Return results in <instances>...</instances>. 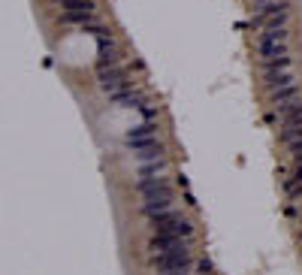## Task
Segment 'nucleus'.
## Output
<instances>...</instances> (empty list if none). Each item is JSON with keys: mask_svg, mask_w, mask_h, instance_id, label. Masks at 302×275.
Segmentation results:
<instances>
[{"mask_svg": "<svg viewBox=\"0 0 302 275\" xmlns=\"http://www.w3.org/2000/svg\"><path fill=\"white\" fill-rule=\"evenodd\" d=\"M148 224H151L154 233H163V236H179V239H190V236H193V224H190L182 212L154 218V221H148Z\"/></svg>", "mask_w": 302, "mask_h": 275, "instance_id": "f257e3e1", "label": "nucleus"}, {"mask_svg": "<svg viewBox=\"0 0 302 275\" xmlns=\"http://www.w3.org/2000/svg\"><path fill=\"white\" fill-rule=\"evenodd\" d=\"M151 263H154V269L190 263V245H185V248H172V251H157V254H151Z\"/></svg>", "mask_w": 302, "mask_h": 275, "instance_id": "f03ea898", "label": "nucleus"}, {"mask_svg": "<svg viewBox=\"0 0 302 275\" xmlns=\"http://www.w3.org/2000/svg\"><path fill=\"white\" fill-rule=\"evenodd\" d=\"M154 275H190V263H179V266H161V269H154Z\"/></svg>", "mask_w": 302, "mask_h": 275, "instance_id": "7ed1b4c3", "label": "nucleus"}]
</instances>
